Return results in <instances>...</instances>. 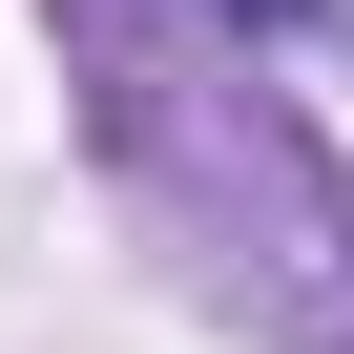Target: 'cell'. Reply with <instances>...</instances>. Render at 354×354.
I'll return each mask as SVG.
<instances>
[{"label": "cell", "mask_w": 354, "mask_h": 354, "mask_svg": "<svg viewBox=\"0 0 354 354\" xmlns=\"http://www.w3.org/2000/svg\"><path fill=\"white\" fill-rule=\"evenodd\" d=\"M209 21H313V0H209Z\"/></svg>", "instance_id": "7a4b0ae2"}, {"label": "cell", "mask_w": 354, "mask_h": 354, "mask_svg": "<svg viewBox=\"0 0 354 354\" xmlns=\"http://www.w3.org/2000/svg\"><path fill=\"white\" fill-rule=\"evenodd\" d=\"M104 125H125V167L188 209V250H209L292 354H354V188H333L250 84H209V63H167L146 21H104Z\"/></svg>", "instance_id": "6da1fadb"}]
</instances>
